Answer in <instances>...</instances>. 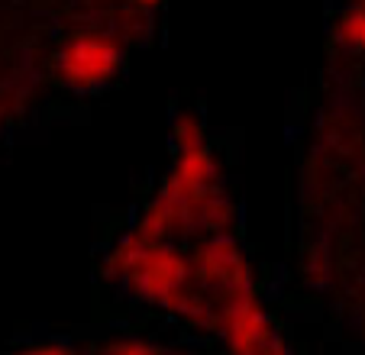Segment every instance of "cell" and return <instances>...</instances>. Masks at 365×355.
<instances>
[{
    "mask_svg": "<svg viewBox=\"0 0 365 355\" xmlns=\"http://www.w3.org/2000/svg\"><path fill=\"white\" fill-rule=\"evenodd\" d=\"M58 68L75 91H94L117 75L120 48L103 36H81V39H71L62 48Z\"/></svg>",
    "mask_w": 365,
    "mask_h": 355,
    "instance_id": "1",
    "label": "cell"
},
{
    "mask_svg": "<svg viewBox=\"0 0 365 355\" xmlns=\"http://www.w3.org/2000/svg\"><path fill=\"white\" fill-rule=\"evenodd\" d=\"M230 329H233V349L240 352L259 349L265 342V317L255 310L252 301H242V307L230 314Z\"/></svg>",
    "mask_w": 365,
    "mask_h": 355,
    "instance_id": "2",
    "label": "cell"
},
{
    "mask_svg": "<svg viewBox=\"0 0 365 355\" xmlns=\"http://www.w3.org/2000/svg\"><path fill=\"white\" fill-rule=\"evenodd\" d=\"M339 39L349 48H365V4H356L339 20Z\"/></svg>",
    "mask_w": 365,
    "mask_h": 355,
    "instance_id": "3",
    "label": "cell"
},
{
    "mask_svg": "<svg viewBox=\"0 0 365 355\" xmlns=\"http://www.w3.org/2000/svg\"><path fill=\"white\" fill-rule=\"evenodd\" d=\"M110 355H155L152 349H145L143 342H123V346H117Z\"/></svg>",
    "mask_w": 365,
    "mask_h": 355,
    "instance_id": "4",
    "label": "cell"
},
{
    "mask_svg": "<svg viewBox=\"0 0 365 355\" xmlns=\"http://www.w3.org/2000/svg\"><path fill=\"white\" fill-rule=\"evenodd\" d=\"M20 355H75V352L65 346H39V349H29V352H20Z\"/></svg>",
    "mask_w": 365,
    "mask_h": 355,
    "instance_id": "5",
    "label": "cell"
},
{
    "mask_svg": "<svg viewBox=\"0 0 365 355\" xmlns=\"http://www.w3.org/2000/svg\"><path fill=\"white\" fill-rule=\"evenodd\" d=\"M139 4H159V0H139Z\"/></svg>",
    "mask_w": 365,
    "mask_h": 355,
    "instance_id": "6",
    "label": "cell"
}]
</instances>
